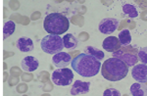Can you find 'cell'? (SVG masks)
<instances>
[{"label":"cell","mask_w":147,"mask_h":96,"mask_svg":"<svg viewBox=\"0 0 147 96\" xmlns=\"http://www.w3.org/2000/svg\"><path fill=\"white\" fill-rule=\"evenodd\" d=\"M63 42H64V46H65V48L70 49V50H74V49H76L78 47V44H79L78 39L71 34H65V36H63Z\"/></svg>","instance_id":"cell-15"},{"label":"cell","mask_w":147,"mask_h":96,"mask_svg":"<svg viewBox=\"0 0 147 96\" xmlns=\"http://www.w3.org/2000/svg\"><path fill=\"white\" fill-rule=\"evenodd\" d=\"M51 79L54 84L59 86L70 85L74 81L73 71L68 68H59L52 73Z\"/></svg>","instance_id":"cell-5"},{"label":"cell","mask_w":147,"mask_h":96,"mask_svg":"<svg viewBox=\"0 0 147 96\" xmlns=\"http://www.w3.org/2000/svg\"><path fill=\"white\" fill-rule=\"evenodd\" d=\"M72 68L84 78H92L96 76L101 69V62L87 53H80L72 60Z\"/></svg>","instance_id":"cell-1"},{"label":"cell","mask_w":147,"mask_h":96,"mask_svg":"<svg viewBox=\"0 0 147 96\" xmlns=\"http://www.w3.org/2000/svg\"><path fill=\"white\" fill-rule=\"evenodd\" d=\"M17 48L22 52H30L32 51L34 48V41L28 36H23L18 39L17 41Z\"/></svg>","instance_id":"cell-13"},{"label":"cell","mask_w":147,"mask_h":96,"mask_svg":"<svg viewBox=\"0 0 147 96\" xmlns=\"http://www.w3.org/2000/svg\"><path fill=\"white\" fill-rule=\"evenodd\" d=\"M120 21L115 18H105L100 21L98 30L103 34H112L119 28Z\"/></svg>","instance_id":"cell-6"},{"label":"cell","mask_w":147,"mask_h":96,"mask_svg":"<svg viewBox=\"0 0 147 96\" xmlns=\"http://www.w3.org/2000/svg\"><path fill=\"white\" fill-rule=\"evenodd\" d=\"M15 30H16V24L13 21H8V22H6L5 24H4V28H3L4 39L12 36V34H14V32H15Z\"/></svg>","instance_id":"cell-18"},{"label":"cell","mask_w":147,"mask_h":96,"mask_svg":"<svg viewBox=\"0 0 147 96\" xmlns=\"http://www.w3.org/2000/svg\"><path fill=\"white\" fill-rule=\"evenodd\" d=\"M102 46L105 49L106 51L111 53H115L116 51L120 50L121 49V43L118 37L116 36H108L104 39L103 43H102Z\"/></svg>","instance_id":"cell-11"},{"label":"cell","mask_w":147,"mask_h":96,"mask_svg":"<svg viewBox=\"0 0 147 96\" xmlns=\"http://www.w3.org/2000/svg\"><path fill=\"white\" fill-rule=\"evenodd\" d=\"M132 96H147V86L145 83H136L129 88Z\"/></svg>","instance_id":"cell-14"},{"label":"cell","mask_w":147,"mask_h":96,"mask_svg":"<svg viewBox=\"0 0 147 96\" xmlns=\"http://www.w3.org/2000/svg\"><path fill=\"white\" fill-rule=\"evenodd\" d=\"M103 96H122L121 92L116 88H107L103 92Z\"/></svg>","instance_id":"cell-21"},{"label":"cell","mask_w":147,"mask_h":96,"mask_svg":"<svg viewBox=\"0 0 147 96\" xmlns=\"http://www.w3.org/2000/svg\"><path fill=\"white\" fill-rule=\"evenodd\" d=\"M40 46L44 52L51 55L62 52L63 48L65 47L62 37L60 36H54V34H48L44 36L40 42Z\"/></svg>","instance_id":"cell-4"},{"label":"cell","mask_w":147,"mask_h":96,"mask_svg":"<svg viewBox=\"0 0 147 96\" xmlns=\"http://www.w3.org/2000/svg\"><path fill=\"white\" fill-rule=\"evenodd\" d=\"M118 38L120 40L121 45L123 46H129L130 42H131V36H130V32L129 30H123L119 34Z\"/></svg>","instance_id":"cell-17"},{"label":"cell","mask_w":147,"mask_h":96,"mask_svg":"<svg viewBox=\"0 0 147 96\" xmlns=\"http://www.w3.org/2000/svg\"><path fill=\"white\" fill-rule=\"evenodd\" d=\"M129 73V67L119 58H109L102 64L101 75L109 81H119L125 79Z\"/></svg>","instance_id":"cell-2"},{"label":"cell","mask_w":147,"mask_h":96,"mask_svg":"<svg viewBox=\"0 0 147 96\" xmlns=\"http://www.w3.org/2000/svg\"><path fill=\"white\" fill-rule=\"evenodd\" d=\"M85 53L91 55L92 57L96 58V59L99 60L100 62H101V60L104 58V52H103V51L99 50L98 48L93 47V46H87L86 50H85Z\"/></svg>","instance_id":"cell-19"},{"label":"cell","mask_w":147,"mask_h":96,"mask_svg":"<svg viewBox=\"0 0 147 96\" xmlns=\"http://www.w3.org/2000/svg\"><path fill=\"white\" fill-rule=\"evenodd\" d=\"M113 57L119 58L123 62H125V64L127 67H134L138 61L137 55L134 54L132 51L124 50V49H120V50L116 51L115 53H113Z\"/></svg>","instance_id":"cell-7"},{"label":"cell","mask_w":147,"mask_h":96,"mask_svg":"<svg viewBox=\"0 0 147 96\" xmlns=\"http://www.w3.org/2000/svg\"><path fill=\"white\" fill-rule=\"evenodd\" d=\"M123 13L125 16H127L129 19H134L138 16V12H137L136 8L131 4H125L123 5Z\"/></svg>","instance_id":"cell-16"},{"label":"cell","mask_w":147,"mask_h":96,"mask_svg":"<svg viewBox=\"0 0 147 96\" xmlns=\"http://www.w3.org/2000/svg\"><path fill=\"white\" fill-rule=\"evenodd\" d=\"M21 66H22L24 71L26 72H34L38 68L39 62L34 56H27L22 60Z\"/></svg>","instance_id":"cell-12"},{"label":"cell","mask_w":147,"mask_h":96,"mask_svg":"<svg viewBox=\"0 0 147 96\" xmlns=\"http://www.w3.org/2000/svg\"><path fill=\"white\" fill-rule=\"evenodd\" d=\"M90 89V83L88 81H75L71 88V94L72 95H82L88 93Z\"/></svg>","instance_id":"cell-10"},{"label":"cell","mask_w":147,"mask_h":96,"mask_svg":"<svg viewBox=\"0 0 147 96\" xmlns=\"http://www.w3.org/2000/svg\"><path fill=\"white\" fill-rule=\"evenodd\" d=\"M52 63L54 64V66L58 68H67V66L70 65V63H72V57L69 53L62 51V52L53 55Z\"/></svg>","instance_id":"cell-9"},{"label":"cell","mask_w":147,"mask_h":96,"mask_svg":"<svg viewBox=\"0 0 147 96\" xmlns=\"http://www.w3.org/2000/svg\"><path fill=\"white\" fill-rule=\"evenodd\" d=\"M43 28L49 34L60 36L69 30L70 22L69 19L62 13H51L44 19Z\"/></svg>","instance_id":"cell-3"},{"label":"cell","mask_w":147,"mask_h":96,"mask_svg":"<svg viewBox=\"0 0 147 96\" xmlns=\"http://www.w3.org/2000/svg\"><path fill=\"white\" fill-rule=\"evenodd\" d=\"M131 76L137 83H147V65L139 64L132 68Z\"/></svg>","instance_id":"cell-8"},{"label":"cell","mask_w":147,"mask_h":96,"mask_svg":"<svg viewBox=\"0 0 147 96\" xmlns=\"http://www.w3.org/2000/svg\"><path fill=\"white\" fill-rule=\"evenodd\" d=\"M137 58L141 64L147 65V47H141L137 52Z\"/></svg>","instance_id":"cell-20"}]
</instances>
